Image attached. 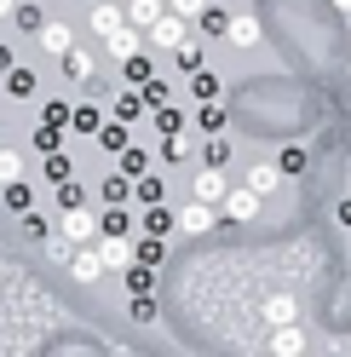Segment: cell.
Returning <instances> with one entry per match:
<instances>
[{"label": "cell", "instance_id": "1", "mask_svg": "<svg viewBox=\"0 0 351 357\" xmlns=\"http://www.w3.org/2000/svg\"><path fill=\"white\" fill-rule=\"evenodd\" d=\"M58 242H70V248H93V242H98V213L93 208H70V213H63V236Z\"/></svg>", "mask_w": 351, "mask_h": 357}, {"label": "cell", "instance_id": "2", "mask_svg": "<svg viewBox=\"0 0 351 357\" xmlns=\"http://www.w3.org/2000/svg\"><path fill=\"white\" fill-rule=\"evenodd\" d=\"M144 40H150V52H179L185 40H190V24H185V17H173V12H167V17H162V24L150 29Z\"/></svg>", "mask_w": 351, "mask_h": 357}, {"label": "cell", "instance_id": "3", "mask_svg": "<svg viewBox=\"0 0 351 357\" xmlns=\"http://www.w3.org/2000/svg\"><path fill=\"white\" fill-rule=\"evenodd\" d=\"M259 208H265V202H259L248 185H231V196L219 202V213H225V219H236V225H254V219H259Z\"/></svg>", "mask_w": 351, "mask_h": 357}, {"label": "cell", "instance_id": "4", "mask_svg": "<svg viewBox=\"0 0 351 357\" xmlns=\"http://www.w3.org/2000/svg\"><path fill=\"white\" fill-rule=\"evenodd\" d=\"M98 236L133 242V236H139V213H133V208H104V213H98Z\"/></svg>", "mask_w": 351, "mask_h": 357}, {"label": "cell", "instance_id": "5", "mask_svg": "<svg viewBox=\"0 0 351 357\" xmlns=\"http://www.w3.org/2000/svg\"><path fill=\"white\" fill-rule=\"evenodd\" d=\"M121 29H127V6H121V0H93V35L109 40Z\"/></svg>", "mask_w": 351, "mask_h": 357}, {"label": "cell", "instance_id": "6", "mask_svg": "<svg viewBox=\"0 0 351 357\" xmlns=\"http://www.w3.org/2000/svg\"><path fill=\"white\" fill-rule=\"evenodd\" d=\"M196 202H208V208H219V202H225V196H231V178L225 173H213V167H196Z\"/></svg>", "mask_w": 351, "mask_h": 357}, {"label": "cell", "instance_id": "7", "mask_svg": "<svg viewBox=\"0 0 351 357\" xmlns=\"http://www.w3.org/2000/svg\"><path fill=\"white\" fill-rule=\"evenodd\" d=\"M213 225H219V208H208V202H185L179 208V231L185 236H208Z\"/></svg>", "mask_w": 351, "mask_h": 357}, {"label": "cell", "instance_id": "8", "mask_svg": "<svg viewBox=\"0 0 351 357\" xmlns=\"http://www.w3.org/2000/svg\"><path fill=\"white\" fill-rule=\"evenodd\" d=\"M167 17V0H127V24H133L139 35H150Z\"/></svg>", "mask_w": 351, "mask_h": 357}, {"label": "cell", "instance_id": "9", "mask_svg": "<svg viewBox=\"0 0 351 357\" xmlns=\"http://www.w3.org/2000/svg\"><path fill=\"white\" fill-rule=\"evenodd\" d=\"M104 155H109V162H116V155H127V150H133L139 139H133V127H121V121H104V132H98V139H93Z\"/></svg>", "mask_w": 351, "mask_h": 357}, {"label": "cell", "instance_id": "10", "mask_svg": "<svg viewBox=\"0 0 351 357\" xmlns=\"http://www.w3.org/2000/svg\"><path fill=\"white\" fill-rule=\"evenodd\" d=\"M185 93H190V104H196V109H202V104H225V86H219V75H213V70L190 75V81H185Z\"/></svg>", "mask_w": 351, "mask_h": 357}, {"label": "cell", "instance_id": "11", "mask_svg": "<svg viewBox=\"0 0 351 357\" xmlns=\"http://www.w3.org/2000/svg\"><path fill=\"white\" fill-rule=\"evenodd\" d=\"M104 109L93 104V98H86V104H75V116H70V132H75V139H98V132H104Z\"/></svg>", "mask_w": 351, "mask_h": 357}, {"label": "cell", "instance_id": "12", "mask_svg": "<svg viewBox=\"0 0 351 357\" xmlns=\"http://www.w3.org/2000/svg\"><path fill=\"white\" fill-rule=\"evenodd\" d=\"M150 162H156V150H150V144H133L127 155H116V173L139 185V178H150Z\"/></svg>", "mask_w": 351, "mask_h": 357}, {"label": "cell", "instance_id": "13", "mask_svg": "<svg viewBox=\"0 0 351 357\" xmlns=\"http://www.w3.org/2000/svg\"><path fill=\"white\" fill-rule=\"evenodd\" d=\"M167 231H179V213H173V208H144V213H139V236L167 242Z\"/></svg>", "mask_w": 351, "mask_h": 357}, {"label": "cell", "instance_id": "14", "mask_svg": "<svg viewBox=\"0 0 351 357\" xmlns=\"http://www.w3.org/2000/svg\"><path fill=\"white\" fill-rule=\"evenodd\" d=\"M63 271H70L75 282H98L104 277V259H98V248H75L70 259H63Z\"/></svg>", "mask_w": 351, "mask_h": 357}, {"label": "cell", "instance_id": "15", "mask_svg": "<svg viewBox=\"0 0 351 357\" xmlns=\"http://www.w3.org/2000/svg\"><path fill=\"white\" fill-rule=\"evenodd\" d=\"M248 190L259 196V202L276 196V190H282V167H276V162H254V167H248Z\"/></svg>", "mask_w": 351, "mask_h": 357}, {"label": "cell", "instance_id": "16", "mask_svg": "<svg viewBox=\"0 0 351 357\" xmlns=\"http://www.w3.org/2000/svg\"><path fill=\"white\" fill-rule=\"evenodd\" d=\"M93 248H98V259H104V271H127V265H139L133 242H109V236H98Z\"/></svg>", "mask_w": 351, "mask_h": 357}, {"label": "cell", "instance_id": "17", "mask_svg": "<svg viewBox=\"0 0 351 357\" xmlns=\"http://www.w3.org/2000/svg\"><path fill=\"white\" fill-rule=\"evenodd\" d=\"M121 81H127V93H144V86L156 81V58H150V52L127 58V63H121Z\"/></svg>", "mask_w": 351, "mask_h": 357}, {"label": "cell", "instance_id": "18", "mask_svg": "<svg viewBox=\"0 0 351 357\" xmlns=\"http://www.w3.org/2000/svg\"><path fill=\"white\" fill-rule=\"evenodd\" d=\"M144 116H150V109H144V98L121 86V93H116V104H109V121H121V127H139Z\"/></svg>", "mask_w": 351, "mask_h": 357}, {"label": "cell", "instance_id": "19", "mask_svg": "<svg viewBox=\"0 0 351 357\" xmlns=\"http://www.w3.org/2000/svg\"><path fill=\"white\" fill-rule=\"evenodd\" d=\"M63 75H70L75 86H93V81H98V58L86 52V47H75L70 58H63Z\"/></svg>", "mask_w": 351, "mask_h": 357}, {"label": "cell", "instance_id": "20", "mask_svg": "<svg viewBox=\"0 0 351 357\" xmlns=\"http://www.w3.org/2000/svg\"><path fill=\"white\" fill-rule=\"evenodd\" d=\"M98 202H104V208H133V178H121V173H104V185H98Z\"/></svg>", "mask_w": 351, "mask_h": 357}, {"label": "cell", "instance_id": "21", "mask_svg": "<svg viewBox=\"0 0 351 357\" xmlns=\"http://www.w3.org/2000/svg\"><path fill=\"white\" fill-rule=\"evenodd\" d=\"M271 357H305V328H299V323L271 328Z\"/></svg>", "mask_w": 351, "mask_h": 357}, {"label": "cell", "instance_id": "22", "mask_svg": "<svg viewBox=\"0 0 351 357\" xmlns=\"http://www.w3.org/2000/svg\"><path fill=\"white\" fill-rule=\"evenodd\" d=\"M190 109H196V104H190ZM190 121L202 127L208 139H225V127H231V109H225V104H202V109H196Z\"/></svg>", "mask_w": 351, "mask_h": 357}, {"label": "cell", "instance_id": "23", "mask_svg": "<svg viewBox=\"0 0 351 357\" xmlns=\"http://www.w3.org/2000/svg\"><path fill=\"white\" fill-rule=\"evenodd\" d=\"M40 52L70 58V52H75V29H70V24H47V29H40Z\"/></svg>", "mask_w": 351, "mask_h": 357}, {"label": "cell", "instance_id": "24", "mask_svg": "<svg viewBox=\"0 0 351 357\" xmlns=\"http://www.w3.org/2000/svg\"><path fill=\"white\" fill-rule=\"evenodd\" d=\"M190 116H196L190 104H167V109H156V132L162 139H179V132L190 127Z\"/></svg>", "mask_w": 351, "mask_h": 357}, {"label": "cell", "instance_id": "25", "mask_svg": "<svg viewBox=\"0 0 351 357\" xmlns=\"http://www.w3.org/2000/svg\"><path fill=\"white\" fill-rule=\"evenodd\" d=\"M40 178H47L52 190H58V185H70V178H75V155H70V150L47 155V162H40Z\"/></svg>", "mask_w": 351, "mask_h": 357}, {"label": "cell", "instance_id": "26", "mask_svg": "<svg viewBox=\"0 0 351 357\" xmlns=\"http://www.w3.org/2000/svg\"><path fill=\"white\" fill-rule=\"evenodd\" d=\"M231 47H242V52H254L259 40H265V29H259V17H231Z\"/></svg>", "mask_w": 351, "mask_h": 357}, {"label": "cell", "instance_id": "27", "mask_svg": "<svg viewBox=\"0 0 351 357\" xmlns=\"http://www.w3.org/2000/svg\"><path fill=\"white\" fill-rule=\"evenodd\" d=\"M70 116H75V104H70V98H40V127L70 132Z\"/></svg>", "mask_w": 351, "mask_h": 357}, {"label": "cell", "instance_id": "28", "mask_svg": "<svg viewBox=\"0 0 351 357\" xmlns=\"http://www.w3.org/2000/svg\"><path fill=\"white\" fill-rule=\"evenodd\" d=\"M133 202H139V208H167V178H156V173L139 178V185H133Z\"/></svg>", "mask_w": 351, "mask_h": 357}, {"label": "cell", "instance_id": "29", "mask_svg": "<svg viewBox=\"0 0 351 357\" xmlns=\"http://www.w3.org/2000/svg\"><path fill=\"white\" fill-rule=\"evenodd\" d=\"M0 86H6V98H17V104H24V98H35V70H29V63H17V70L6 75V81H0Z\"/></svg>", "mask_w": 351, "mask_h": 357}, {"label": "cell", "instance_id": "30", "mask_svg": "<svg viewBox=\"0 0 351 357\" xmlns=\"http://www.w3.org/2000/svg\"><path fill=\"white\" fill-rule=\"evenodd\" d=\"M276 167H282V178H299L305 167H311V150H305V144H282L276 150Z\"/></svg>", "mask_w": 351, "mask_h": 357}, {"label": "cell", "instance_id": "31", "mask_svg": "<svg viewBox=\"0 0 351 357\" xmlns=\"http://www.w3.org/2000/svg\"><path fill=\"white\" fill-rule=\"evenodd\" d=\"M0 202H6V213H17V219H29L35 213V185L24 178V185H12V190H0Z\"/></svg>", "mask_w": 351, "mask_h": 357}, {"label": "cell", "instance_id": "32", "mask_svg": "<svg viewBox=\"0 0 351 357\" xmlns=\"http://www.w3.org/2000/svg\"><path fill=\"white\" fill-rule=\"evenodd\" d=\"M12 17H17V29H24V35H40V29L52 24V17L40 12V0H17V12H12Z\"/></svg>", "mask_w": 351, "mask_h": 357}, {"label": "cell", "instance_id": "33", "mask_svg": "<svg viewBox=\"0 0 351 357\" xmlns=\"http://www.w3.org/2000/svg\"><path fill=\"white\" fill-rule=\"evenodd\" d=\"M52 202L70 213V208H86V202H93V190H86L81 178H70V185H58V190H52Z\"/></svg>", "mask_w": 351, "mask_h": 357}, {"label": "cell", "instance_id": "34", "mask_svg": "<svg viewBox=\"0 0 351 357\" xmlns=\"http://www.w3.org/2000/svg\"><path fill=\"white\" fill-rule=\"evenodd\" d=\"M133 254H139V265L162 271V259H167V242H156V236H133Z\"/></svg>", "mask_w": 351, "mask_h": 357}, {"label": "cell", "instance_id": "35", "mask_svg": "<svg viewBox=\"0 0 351 357\" xmlns=\"http://www.w3.org/2000/svg\"><path fill=\"white\" fill-rule=\"evenodd\" d=\"M173 63H179V75H185V81L208 70V58H202V47H196V40H185V47H179V52H173Z\"/></svg>", "mask_w": 351, "mask_h": 357}, {"label": "cell", "instance_id": "36", "mask_svg": "<svg viewBox=\"0 0 351 357\" xmlns=\"http://www.w3.org/2000/svg\"><path fill=\"white\" fill-rule=\"evenodd\" d=\"M12 185H24V155L0 144V190H12Z\"/></svg>", "mask_w": 351, "mask_h": 357}, {"label": "cell", "instance_id": "37", "mask_svg": "<svg viewBox=\"0 0 351 357\" xmlns=\"http://www.w3.org/2000/svg\"><path fill=\"white\" fill-rule=\"evenodd\" d=\"M265 323H271V328H288V323H299V305H294L288 294H276V300L265 305Z\"/></svg>", "mask_w": 351, "mask_h": 357}, {"label": "cell", "instance_id": "38", "mask_svg": "<svg viewBox=\"0 0 351 357\" xmlns=\"http://www.w3.org/2000/svg\"><path fill=\"white\" fill-rule=\"evenodd\" d=\"M231 17H236V12H225V6L213 0V6H208L202 17H196V24H202V35H231Z\"/></svg>", "mask_w": 351, "mask_h": 357}, {"label": "cell", "instance_id": "39", "mask_svg": "<svg viewBox=\"0 0 351 357\" xmlns=\"http://www.w3.org/2000/svg\"><path fill=\"white\" fill-rule=\"evenodd\" d=\"M139 98H144V109H150V116H156V109H167V104H173V81H162V75H156Z\"/></svg>", "mask_w": 351, "mask_h": 357}, {"label": "cell", "instance_id": "40", "mask_svg": "<svg viewBox=\"0 0 351 357\" xmlns=\"http://www.w3.org/2000/svg\"><path fill=\"white\" fill-rule=\"evenodd\" d=\"M225 162H231V139H202V167L225 173Z\"/></svg>", "mask_w": 351, "mask_h": 357}, {"label": "cell", "instance_id": "41", "mask_svg": "<svg viewBox=\"0 0 351 357\" xmlns=\"http://www.w3.org/2000/svg\"><path fill=\"white\" fill-rule=\"evenodd\" d=\"M150 288H156V271H150V265H127V294H150Z\"/></svg>", "mask_w": 351, "mask_h": 357}, {"label": "cell", "instance_id": "42", "mask_svg": "<svg viewBox=\"0 0 351 357\" xmlns=\"http://www.w3.org/2000/svg\"><path fill=\"white\" fill-rule=\"evenodd\" d=\"M185 155H190V144H185V132H179V139H162V144H156V162H167V167H179Z\"/></svg>", "mask_w": 351, "mask_h": 357}, {"label": "cell", "instance_id": "43", "mask_svg": "<svg viewBox=\"0 0 351 357\" xmlns=\"http://www.w3.org/2000/svg\"><path fill=\"white\" fill-rule=\"evenodd\" d=\"M35 150H40V162L58 155V150H63V132H58V127H35Z\"/></svg>", "mask_w": 351, "mask_h": 357}, {"label": "cell", "instance_id": "44", "mask_svg": "<svg viewBox=\"0 0 351 357\" xmlns=\"http://www.w3.org/2000/svg\"><path fill=\"white\" fill-rule=\"evenodd\" d=\"M208 6H213V0H167V12H173V17H185V24H196Z\"/></svg>", "mask_w": 351, "mask_h": 357}, {"label": "cell", "instance_id": "45", "mask_svg": "<svg viewBox=\"0 0 351 357\" xmlns=\"http://www.w3.org/2000/svg\"><path fill=\"white\" fill-rule=\"evenodd\" d=\"M127 317H133V323H156V300H150V294L127 300Z\"/></svg>", "mask_w": 351, "mask_h": 357}, {"label": "cell", "instance_id": "46", "mask_svg": "<svg viewBox=\"0 0 351 357\" xmlns=\"http://www.w3.org/2000/svg\"><path fill=\"white\" fill-rule=\"evenodd\" d=\"M24 236H35V242H47V236H52V225H47V213H29V219H24Z\"/></svg>", "mask_w": 351, "mask_h": 357}, {"label": "cell", "instance_id": "47", "mask_svg": "<svg viewBox=\"0 0 351 357\" xmlns=\"http://www.w3.org/2000/svg\"><path fill=\"white\" fill-rule=\"evenodd\" d=\"M12 70H17V52H12V47H6V40H0V81H6V75H12Z\"/></svg>", "mask_w": 351, "mask_h": 357}, {"label": "cell", "instance_id": "48", "mask_svg": "<svg viewBox=\"0 0 351 357\" xmlns=\"http://www.w3.org/2000/svg\"><path fill=\"white\" fill-rule=\"evenodd\" d=\"M334 219H340V225L351 231V202H340V208H334Z\"/></svg>", "mask_w": 351, "mask_h": 357}, {"label": "cell", "instance_id": "49", "mask_svg": "<svg viewBox=\"0 0 351 357\" xmlns=\"http://www.w3.org/2000/svg\"><path fill=\"white\" fill-rule=\"evenodd\" d=\"M17 12V0H0V17H12Z\"/></svg>", "mask_w": 351, "mask_h": 357}, {"label": "cell", "instance_id": "50", "mask_svg": "<svg viewBox=\"0 0 351 357\" xmlns=\"http://www.w3.org/2000/svg\"><path fill=\"white\" fill-rule=\"evenodd\" d=\"M328 6H340V12H345V17H351V0H328Z\"/></svg>", "mask_w": 351, "mask_h": 357}, {"label": "cell", "instance_id": "51", "mask_svg": "<svg viewBox=\"0 0 351 357\" xmlns=\"http://www.w3.org/2000/svg\"><path fill=\"white\" fill-rule=\"evenodd\" d=\"M305 357H311V351H305Z\"/></svg>", "mask_w": 351, "mask_h": 357}]
</instances>
